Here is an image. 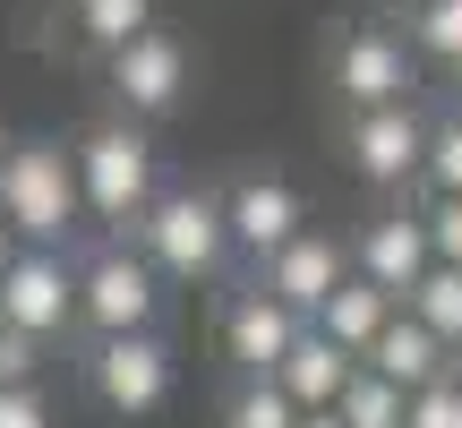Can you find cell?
Wrapping results in <instances>:
<instances>
[{
    "mask_svg": "<svg viewBox=\"0 0 462 428\" xmlns=\"http://www.w3.org/2000/svg\"><path fill=\"white\" fill-rule=\"evenodd\" d=\"M309 223V206H300L291 181H274V172H248V181L223 189V231L240 257H265V248H282L291 231Z\"/></svg>",
    "mask_w": 462,
    "mask_h": 428,
    "instance_id": "7c38bea8",
    "label": "cell"
},
{
    "mask_svg": "<svg viewBox=\"0 0 462 428\" xmlns=\"http://www.w3.org/2000/svg\"><path fill=\"white\" fill-rule=\"evenodd\" d=\"M78 326H86V334L163 326V274H154L129 240H103L95 257L78 265Z\"/></svg>",
    "mask_w": 462,
    "mask_h": 428,
    "instance_id": "277c9868",
    "label": "cell"
},
{
    "mask_svg": "<svg viewBox=\"0 0 462 428\" xmlns=\"http://www.w3.org/2000/svg\"><path fill=\"white\" fill-rule=\"evenodd\" d=\"M411 51L462 69V0H411Z\"/></svg>",
    "mask_w": 462,
    "mask_h": 428,
    "instance_id": "7402d4cb",
    "label": "cell"
},
{
    "mask_svg": "<svg viewBox=\"0 0 462 428\" xmlns=\"http://www.w3.org/2000/svg\"><path fill=\"white\" fill-rule=\"evenodd\" d=\"M69 17H78V34L95 51H112V43H129L137 26H154V0H69Z\"/></svg>",
    "mask_w": 462,
    "mask_h": 428,
    "instance_id": "d6986e66",
    "label": "cell"
},
{
    "mask_svg": "<svg viewBox=\"0 0 462 428\" xmlns=\"http://www.w3.org/2000/svg\"><path fill=\"white\" fill-rule=\"evenodd\" d=\"M326 412L343 420V428H402V386L351 360V377L334 386V403H326Z\"/></svg>",
    "mask_w": 462,
    "mask_h": 428,
    "instance_id": "e0dca14e",
    "label": "cell"
},
{
    "mask_svg": "<svg viewBox=\"0 0 462 428\" xmlns=\"http://www.w3.org/2000/svg\"><path fill=\"white\" fill-rule=\"evenodd\" d=\"M343 146H351V172H360L368 189H402V181H420L429 120H420L411 103H368V112H351Z\"/></svg>",
    "mask_w": 462,
    "mask_h": 428,
    "instance_id": "ba28073f",
    "label": "cell"
},
{
    "mask_svg": "<svg viewBox=\"0 0 462 428\" xmlns=\"http://www.w3.org/2000/svg\"><path fill=\"white\" fill-rule=\"evenodd\" d=\"M0 428H51L43 386H0Z\"/></svg>",
    "mask_w": 462,
    "mask_h": 428,
    "instance_id": "484cf974",
    "label": "cell"
},
{
    "mask_svg": "<svg viewBox=\"0 0 462 428\" xmlns=\"http://www.w3.org/2000/svg\"><path fill=\"white\" fill-rule=\"evenodd\" d=\"M394 309H402L394 292H377L368 274H343V283H334V292H326V300L309 309V326L326 334V343H343L351 360H360V351H368V334H377V326H385Z\"/></svg>",
    "mask_w": 462,
    "mask_h": 428,
    "instance_id": "9a60e30c",
    "label": "cell"
},
{
    "mask_svg": "<svg viewBox=\"0 0 462 428\" xmlns=\"http://www.w3.org/2000/svg\"><path fill=\"white\" fill-rule=\"evenodd\" d=\"M86 386H95V403L112 420H154L171 403V343L154 326L95 334V351H86Z\"/></svg>",
    "mask_w": 462,
    "mask_h": 428,
    "instance_id": "5b68a950",
    "label": "cell"
},
{
    "mask_svg": "<svg viewBox=\"0 0 462 428\" xmlns=\"http://www.w3.org/2000/svg\"><path fill=\"white\" fill-rule=\"evenodd\" d=\"M402 428H462V377H429L402 395Z\"/></svg>",
    "mask_w": 462,
    "mask_h": 428,
    "instance_id": "603a6c76",
    "label": "cell"
},
{
    "mask_svg": "<svg viewBox=\"0 0 462 428\" xmlns=\"http://www.w3.org/2000/svg\"><path fill=\"white\" fill-rule=\"evenodd\" d=\"M103 60H112V95H120V112H129V120L180 112V95H189V43H180V34L137 26L129 43H112Z\"/></svg>",
    "mask_w": 462,
    "mask_h": 428,
    "instance_id": "52a82bcc",
    "label": "cell"
},
{
    "mask_svg": "<svg viewBox=\"0 0 462 428\" xmlns=\"http://www.w3.org/2000/svg\"><path fill=\"white\" fill-rule=\"evenodd\" d=\"M420 181L437 198H462V103L446 120H429V146H420Z\"/></svg>",
    "mask_w": 462,
    "mask_h": 428,
    "instance_id": "44dd1931",
    "label": "cell"
},
{
    "mask_svg": "<svg viewBox=\"0 0 462 428\" xmlns=\"http://www.w3.org/2000/svg\"><path fill=\"white\" fill-rule=\"evenodd\" d=\"M291 395H282L274 377H240L231 386V403H223V428H291Z\"/></svg>",
    "mask_w": 462,
    "mask_h": 428,
    "instance_id": "ffe728a7",
    "label": "cell"
},
{
    "mask_svg": "<svg viewBox=\"0 0 462 428\" xmlns=\"http://www.w3.org/2000/svg\"><path fill=\"white\" fill-rule=\"evenodd\" d=\"M420 231H429V257L462 265V198H437L429 214H420Z\"/></svg>",
    "mask_w": 462,
    "mask_h": 428,
    "instance_id": "d4e9b609",
    "label": "cell"
},
{
    "mask_svg": "<svg viewBox=\"0 0 462 428\" xmlns=\"http://www.w3.org/2000/svg\"><path fill=\"white\" fill-rule=\"evenodd\" d=\"M34 377H43V343L17 334V326H0V386H34Z\"/></svg>",
    "mask_w": 462,
    "mask_h": 428,
    "instance_id": "cb8c5ba5",
    "label": "cell"
},
{
    "mask_svg": "<svg viewBox=\"0 0 462 428\" xmlns=\"http://www.w3.org/2000/svg\"><path fill=\"white\" fill-rule=\"evenodd\" d=\"M351 248V274H368L377 292H411L420 274H429V231H420V214L411 206H385V214H368L360 223V240H343Z\"/></svg>",
    "mask_w": 462,
    "mask_h": 428,
    "instance_id": "4fadbf2b",
    "label": "cell"
},
{
    "mask_svg": "<svg viewBox=\"0 0 462 428\" xmlns=\"http://www.w3.org/2000/svg\"><path fill=\"white\" fill-rule=\"evenodd\" d=\"M300 326H309L300 309H282L265 283H248V292H231V309H223V360L240 368V377H274V360L291 351Z\"/></svg>",
    "mask_w": 462,
    "mask_h": 428,
    "instance_id": "8fae6325",
    "label": "cell"
},
{
    "mask_svg": "<svg viewBox=\"0 0 462 428\" xmlns=\"http://www.w3.org/2000/svg\"><path fill=\"white\" fill-rule=\"evenodd\" d=\"M446 377H462V343H446Z\"/></svg>",
    "mask_w": 462,
    "mask_h": 428,
    "instance_id": "83f0119b",
    "label": "cell"
},
{
    "mask_svg": "<svg viewBox=\"0 0 462 428\" xmlns=\"http://www.w3.org/2000/svg\"><path fill=\"white\" fill-rule=\"evenodd\" d=\"M129 248L154 265L163 283H215L231 265V231L215 189H154L146 214L129 223Z\"/></svg>",
    "mask_w": 462,
    "mask_h": 428,
    "instance_id": "6da1fadb",
    "label": "cell"
},
{
    "mask_svg": "<svg viewBox=\"0 0 462 428\" xmlns=\"http://www.w3.org/2000/svg\"><path fill=\"white\" fill-rule=\"evenodd\" d=\"M9 248H17V231H9V223H0V265H9Z\"/></svg>",
    "mask_w": 462,
    "mask_h": 428,
    "instance_id": "f1b7e54d",
    "label": "cell"
},
{
    "mask_svg": "<svg viewBox=\"0 0 462 428\" xmlns=\"http://www.w3.org/2000/svg\"><path fill=\"white\" fill-rule=\"evenodd\" d=\"M402 9H411V0H402Z\"/></svg>",
    "mask_w": 462,
    "mask_h": 428,
    "instance_id": "f546056e",
    "label": "cell"
},
{
    "mask_svg": "<svg viewBox=\"0 0 462 428\" xmlns=\"http://www.w3.org/2000/svg\"><path fill=\"white\" fill-rule=\"evenodd\" d=\"M0 223L34 248H69V231L86 223L78 206V163L60 137H17L0 146Z\"/></svg>",
    "mask_w": 462,
    "mask_h": 428,
    "instance_id": "7a4b0ae2",
    "label": "cell"
},
{
    "mask_svg": "<svg viewBox=\"0 0 462 428\" xmlns=\"http://www.w3.org/2000/svg\"><path fill=\"white\" fill-rule=\"evenodd\" d=\"M402 309L420 317V326L437 334V343H462V265H446V257H429V274L402 292Z\"/></svg>",
    "mask_w": 462,
    "mask_h": 428,
    "instance_id": "ac0fdd59",
    "label": "cell"
},
{
    "mask_svg": "<svg viewBox=\"0 0 462 428\" xmlns=\"http://www.w3.org/2000/svg\"><path fill=\"white\" fill-rule=\"evenodd\" d=\"M420 69L411 51H402V34L385 26H351L343 43H334V95L351 103V112H368V103H411Z\"/></svg>",
    "mask_w": 462,
    "mask_h": 428,
    "instance_id": "9c48e42d",
    "label": "cell"
},
{
    "mask_svg": "<svg viewBox=\"0 0 462 428\" xmlns=\"http://www.w3.org/2000/svg\"><path fill=\"white\" fill-rule=\"evenodd\" d=\"M343 377H351V351H343V343H326L317 326H300V334H291V351L274 360V386L291 395V412H326Z\"/></svg>",
    "mask_w": 462,
    "mask_h": 428,
    "instance_id": "2e32d148",
    "label": "cell"
},
{
    "mask_svg": "<svg viewBox=\"0 0 462 428\" xmlns=\"http://www.w3.org/2000/svg\"><path fill=\"white\" fill-rule=\"evenodd\" d=\"M69 163H78V206L86 223H103L112 240H129V223L146 214V198L163 181H154V146L137 120H95V129L69 146Z\"/></svg>",
    "mask_w": 462,
    "mask_h": 428,
    "instance_id": "3957f363",
    "label": "cell"
},
{
    "mask_svg": "<svg viewBox=\"0 0 462 428\" xmlns=\"http://www.w3.org/2000/svg\"><path fill=\"white\" fill-rule=\"evenodd\" d=\"M0 326L34 334V343H60V334H78V265L60 257V248H9V265H0Z\"/></svg>",
    "mask_w": 462,
    "mask_h": 428,
    "instance_id": "8992f818",
    "label": "cell"
},
{
    "mask_svg": "<svg viewBox=\"0 0 462 428\" xmlns=\"http://www.w3.org/2000/svg\"><path fill=\"white\" fill-rule=\"evenodd\" d=\"M343 274H351V248L334 240V231H309V223H300L282 248H265V257H257V283L282 300V309H300V317H309Z\"/></svg>",
    "mask_w": 462,
    "mask_h": 428,
    "instance_id": "30bf717a",
    "label": "cell"
},
{
    "mask_svg": "<svg viewBox=\"0 0 462 428\" xmlns=\"http://www.w3.org/2000/svg\"><path fill=\"white\" fill-rule=\"evenodd\" d=\"M291 428H343V420H334V412H300Z\"/></svg>",
    "mask_w": 462,
    "mask_h": 428,
    "instance_id": "4316f807",
    "label": "cell"
},
{
    "mask_svg": "<svg viewBox=\"0 0 462 428\" xmlns=\"http://www.w3.org/2000/svg\"><path fill=\"white\" fill-rule=\"evenodd\" d=\"M360 368H377V377H394L402 395L411 386H429V377H446V343H437L429 326H420L411 309H394L377 334H368V351H360Z\"/></svg>",
    "mask_w": 462,
    "mask_h": 428,
    "instance_id": "5bb4252c",
    "label": "cell"
}]
</instances>
